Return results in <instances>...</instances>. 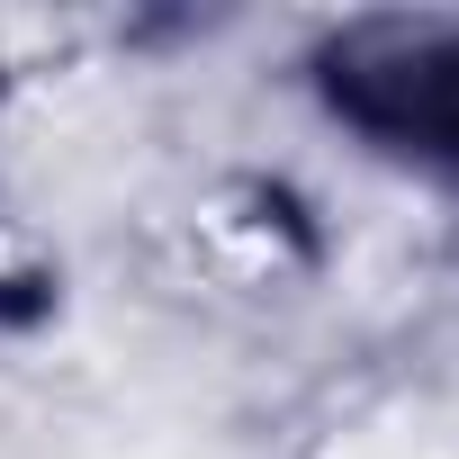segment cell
Masks as SVG:
<instances>
[{
    "label": "cell",
    "mask_w": 459,
    "mask_h": 459,
    "mask_svg": "<svg viewBox=\"0 0 459 459\" xmlns=\"http://www.w3.org/2000/svg\"><path fill=\"white\" fill-rule=\"evenodd\" d=\"M316 91L369 144L459 162V19H360L316 55Z\"/></svg>",
    "instance_id": "1"
}]
</instances>
